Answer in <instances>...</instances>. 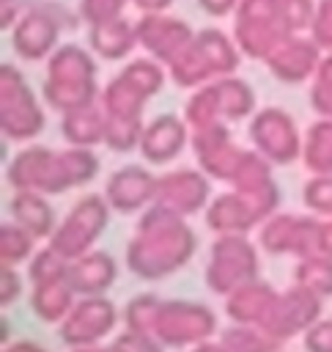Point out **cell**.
<instances>
[{
    "label": "cell",
    "mask_w": 332,
    "mask_h": 352,
    "mask_svg": "<svg viewBox=\"0 0 332 352\" xmlns=\"http://www.w3.org/2000/svg\"><path fill=\"white\" fill-rule=\"evenodd\" d=\"M198 250V234L187 217L151 204L126 242V270L137 280H165L184 270Z\"/></svg>",
    "instance_id": "cell-1"
},
{
    "label": "cell",
    "mask_w": 332,
    "mask_h": 352,
    "mask_svg": "<svg viewBox=\"0 0 332 352\" xmlns=\"http://www.w3.org/2000/svg\"><path fill=\"white\" fill-rule=\"evenodd\" d=\"M99 58L85 44L63 41L47 60H44V80H41V96L47 107L55 113L80 110L99 102L102 85H99Z\"/></svg>",
    "instance_id": "cell-2"
},
{
    "label": "cell",
    "mask_w": 332,
    "mask_h": 352,
    "mask_svg": "<svg viewBox=\"0 0 332 352\" xmlns=\"http://www.w3.org/2000/svg\"><path fill=\"white\" fill-rule=\"evenodd\" d=\"M82 25L80 11H71L69 6L58 0H36L27 3L19 19L14 22L11 33V50L19 60L38 63L47 60L63 41V33H74Z\"/></svg>",
    "instance_id": "cell-3"
},
{
    "label": "cell",
    "mask_w": 332,
    "mask_h": 352,
    "mask_svg": "<svg viewBox=\"0 0 332 352\" xmlns=\"http://www.w3.org/2000/svg\"><path fill=\"white\" fill-rule=\"evenodd\" d=\"M283 206V192L277 182H266L247 190H222L211 198L203 220L211 234H252L263 220H269Z\"/></svg>",
    "instance_id": "cell-4"
},
{
    "label": "cell",
    "mask_w": 332,
    "mask_h": 352,
    "mask_svg": "<svg viewBox=\"0 0 332 352\" xmlns=\"http://www.w3.org/2000/svg\"><path fill=\"white\" fill-rule=\"evenodd\" d=\"M44 96L33 91L22 69L0 66V132L11 143H33L47 126Z\"/></svg>",
    "instance_id": "cell-5"
},
{
    "label": "cell",
    "mask_w": 332,
    "mask_h": 352,
    "mask_svg": "<svg viewBox=\"0 0 332 352\" xmlns=\"http://www.w3.org/2000/svg\"><path fill=\"white\" fill-rule=\"evenodd\" d=\"M261 245L250 234H214L203 267V283L211 294L228 297L247 280L261 278Z\"/></svg>",
    "instance_id": "cell-6"
},
{
    "label": "cell",
    "mask_w": 332,
    "mask_h": 352,
    "mask_svg": "<svg viewBox=\"0 0 332 352\" xmlns=\"http://www.w3.org/2000/svg\"><path fill=\"white\" fill-rule=\"evenodd\" d=\"M110 214H112V209H110L104 192H85L58 220V228L52 231V236L47 242L69 261L80 258L88 250H93L96 242L104 236V231L110 226Z\"/></svg>",
    "instance_id": "cell-7"
},
{
    "label": "cell",
    "mask_w": 332,
    "mask_h": 352,
    "mask_svg": "<svg viewBox=\"0 0 332 352\" xmlns=\"http://www.w3.org/2000/svg\"><path fill=\"white\" fill-rule=\"evenodd\" d=\"M217 333H220V319L209 302L184 300V297L162 300L154 336L167 349H192L195 344L209 341Z\"/></svg>",
    "instance_id": "cell-8"
},
{
    "label": "cell",
    "mask_w": 332,
    "mask_h": 352,
    "mask_svg": "<svg viewBox=\"0 0 332 352\" xmlns=\"http://www.w3.org/2000/svg\"><path fill=\"white\" fill-rule=\"evenodd\" d=\"M247 138L250 146L263 154L274 168H288L302 160L305 132L299 129L296 118L283 107H258L247 121Z\"/></svg>",
    "instance_id": "cell-9"
},
{
    "label": "cell",
    "mask_w": 332,
    "mask_h": 352,
    "mask_svg": "<svg viewBox=\"0 0 332 352\" xmlns=\"http://www.w3.org/2000/svg\"><path fill=\"white\" fill-rule=\"evenodd\" d=\"M285 36L291 33L277 11V0H239L233 11V38L244 58L266 60Z\"/></svg>",
    "instance_id": "cell-10"
},
{
    "label": "cell",
    "mask_w": 332,
    "mask_h": 352,
    "mask_svg": "<svg viewBox=\"0 0 332 352\" xmlns=\"http://www.w3.org/2000/svg\"><path fill=\"white\" fill-rule=\"evenodd\" d=\"M321 217L299 214V212H274L269 220L258 226V245L269 256H294L305 258L318 253Z\"/></svg>",
    "instance_id": "cell-11"
},
{
    "label": "cell",
    "mask_w": 332,
    "mask_h": 352,
    "mask_svg": "<svg viewBox=\"0 0 332 352\" xmlns=\"http://www.w3.org/2000/svg\"><path fill=\"white\" fill-rule=\"evenodd\" d=\"M121 322L118 305L107 294H93V297H80L69 316L58 324V336L69 349L77 346H93L104 344Z\"/></svg>",
    "instance_id": "cell-12"
},
{
    "label": "cell",
    "mask_w": 332,
    "mask_h": 352,
    "mask_svg": "<svg viewBox=\"0 0 332 352\" xmlns=\"http://www.w3.org/2000/svg\"><path fill=\"white\" fill-rule=\"evenodd\" d=\"M211 176L200 170L198 165H184V168H170L159 173L156 182V201L159 206L181 214V217H195L203 214L206 206L211 204Z\"/></svg>",
    "instance_id": "cell-13"
},
{
    "label": "cell",
    "mask_w": 332,
    "mask_h": 352,
    "mask_svg": "<svg viewBox=\"0 0 332 352\" xmlns=\"http://www.w3.org/2000/svg\"><path fill=\"white\" fill-rule=\"evenodd\" d=\"M134 30H137L140 50L165 66H170L195 38V30L181 16H176L170 11L140 14L134 19Z\"/></svg>",
    "instance_id": "cell-14"
},
{
    "label": "cell",
    "mask_w": 332,
    "mask_h": 352,
    "mask_svg": "<svg viewBox=\"0 0 332 352\" xmlns=\"http://www.w3.org/2000/svg\"><path fill=\"white\" fill-rule=\"evenodd\" d=\"M189 148L195 154V165L211 176V182L230 184L244 146H239L230 135V124H211L203 129H192Z\"/></svg>",
    "instance_id": "cell-15"
},
{
    "label": "cell",
    "mask_w": 332,
    "mask_h": 352,
    "mask_svg": "<svg viewBox=\"0 0 332 352\" xmlns=\"http://www.w3.org/2000/svg\"><path fill=\"white\" fill-rule=\"evenodd\" d=\"M156 182L159 173H154L151 165L129 162L107 176L102 192L115 214H143L156 201Z\"/></svg>",
    "instance_id": "cell-16"
},
{
    "label": "cell",
    "mask_w": 332,
    "mask_h": 352,
    "mask_svg": "<svg viewBox=\"0 0 332 352\" xmlns=\"http://www.w3.org/2000/svg\"><path fill=\"white\" fill-rule=\"evenodd\" d=\"M324 302L327 300H321L318 294H313L305 286L294 283L291 289L277 292V300L272 305V314H269L263 330L269 336H274L280 344H285L288 338L302 336L316 319H321Z\"/></svg>",
    "instance_id": "cell-17"
},
{
    "label": "cell",
    "mask_w": 332,
    "mask_h": 352,
    "mask_svg": "<svg viewBox=\"0 0 332 352\" xmlns=\"http://www.w3.org/2000/svg\"><path fill=\"white\" fill-rule=\"evenodd\" d=\"M324 50L313 41L310 33H291L285 36L263 60L269 74L283 85H302L310 82Z\"/></svg>",
    "instance_id": "cell-18"
},
{
    "label": "cell",
    "mask_w": 332,
    "mask_h": 352,
    "mask_svg": "<svg viewBox=\"0 0 332 352\" xmlns=\"http://www.w3.org/2000/svg\"><path fill=\"white\" fill-rule=\"evenodd\" d=\"M192 140V129L184 121V116L176 113H159L151 121H145L143 126V138H140V157L145 165H170L176 162Z\"/></svg>",
    "instance_id": "cell-19"
},
{
    "label": "cell",
    "mask_w": 332,
    "mask_h": 352,
    "mask_svg": "<svg viewBox=\"0 0 332 352\" xmlns=\"http://www.w3.org/2000/svg\"><path fill=\"white\" fill-rule=\"evenodd\" d=\"M99 176V154L96 148H80V146H63L55 148L47 182H44V195H63L74 187H85Z\"/></svg>",
    "instance_id": "cell-20"
},
{
    "label": "cell",
    "mask_w": 332,
    "mask_h": 352,
    "mask_svg": "<svg viewBox=\"0 0 332 352\" xmlns=\"http://www.w3.org/2000/svg\"><path fill=\"white\" fill-rule=\"evenodd\" d=\"M69 283L80 297H93V294H107L115 280H118V261L112 253L93 248L80 258L69 261Z\"/></svg>",
    "instance_id": "cell-21"
},
{
    "label": "cell",
    "mask_w": 332,
    "mask_h": 352,
    "mask_svg": "<svg viewBox=\"0 0 332 352\" xmlns=\"http://www.w3.org/2000/svg\"><path fill=\"white\" fill-rule=\"evenodd\" d=\"M222 300H225V316L230 322L263 327L272 314V305L277 300V289L272 283H266L263 278H255V280L241 283Z\"/></svg>",
    "instance_id": "cell-22"
},
{
    "label": "cell",
    "mask_w": 332,
    "mask_h": 352,
    "mask_svg": "<svg viewBox=\"0 0 332 352\" xmlns=\"http://www.w3.org/2000/svg\"><path fill=\"white\" fill-rule=\"evenodd\" d=\"M85 30H88L85 33L88 47L99 60H107V63L129 60V55L134 50H140L134 22H129L126 16H115V19L99 22V25H88Z\"/></svg>",
    "instance_id": "cell-23"
},
{
    "label": "cell",
    "mask_w": 332,
    "mask_h": 352,
    "mask_svg": "<svg viewBox=\"0 0 332 352\" xmlns=\"http://www.w3.org/2000/svg\"><path fill=\"white\" fill-rule=\"evenodd\" d=\"M49 198L52 195H44L38 190H14L8 198V217L27 228L38 242H47L58 228V214Z\"/></svg>",
    "instance_id": "cell-24"
},
{
    "label": "cell",
    "mask_w": 332,
    "mask_h": 352,
    "mask_svg": "<svg viewBox=\"0 0 332 352\" xmlns=\"http://www.w3.org/2000/svg\"><path fill=\"white\" fill-rule=\"evenodd\" d=\"M52 154H55V148L44 146V143H25L22 148H16V154L5 165L8 187L11 190H38V192H44V182H47Z\"/></svg>",
    "instance_id": "cell-25"
},
{
    "label": "cell",
    "mask_w": 332,
    "mask_h": 352,
    "mask_svg": "<svg viewBox=\"0 0 332 352\" xmlns=\"http://www.w3.org/2000/svg\"><path fill=\"white\" fill-rule=\"evenodd\" d=\"M77 300H80V294L69 283V275L30 286V297H27L33 316L44 324H60L69 316V311L74 308Z\"/></svg>",
    "instance_id": "cell-26"
},
{
    "label": "cell",
    "mask_w": 332,
    "mask_h": 352,
    "mask_svg": "<svg viewBox=\"0 0 332 352\" xmlns=\"http://www.w3.org/2000/svg\"><path fill=\"white\" fill-rule=\"evenodd\" d=\"M148 102H151V96L134 80H129L123 72L110 77L99 94V104H102L104 116H110V118H145Z\"/></svg>",
    "instance_id": "cell-27"
},
{
    "label": "cell",
    "mask_w": 332,
    "mask_h": 352,
    "mask_svg": "<svg viewBox=\"0 0 332 352\" xmlns=\"http://www.w3.org/2000/svg\"><path fill=\"white\" fill-rule=\"evenodd\" d=\"M214 96H217V107H220V118L225 124H236V121H250L252 113L258 110V96L255 88L236 74L228 77H217L211 80Z\"/></svg>",
    "instance_id": "cell-28"
},
{
    "label": "cell",
    "mask_w": 332,
    "mask_h": 352,
    "mask_svg": "<svg viewBox=\"0 0 332 352\" xmlns=\"http://www.w3.org/2000/svg\"><path fill=\"white\" fill-rule=\"evenodd\" d=\"M104 129H107V116L99 102L60 116V138L66 146H80V148L104 146Z\"/></svg>",
    "instance_id": "cell-29"
},
{
    "label": "cell",
    "mask_w": 332,
    "mask_h": 352,
    "mask_svg": "<svg viewBox=\"0 0 332 352\" xmlns=\"http://www.w3.org/2000/svg\"><path fill=\"white\" fill-rule=\"evenodd\" d=\"M302 168L310 176L318 173H332V118H316L305 129V143H302Z\"/></svg>",
    "instance_id": "cell-30"
},
{
    "label": "cell",
    "mask_w": 332,
    "mask_h": 352,
    "mask_svg": "<svg viewBox=\"0 0 332 352\" xmlns=\"http://www.w3.org/2000/svg\"><path fill=\"white\" fill-rule=\"evenodd\" d=\"M294 283L305 286L307 292L318 294L321 300H329L332 297V256L313 253V256L296 258Z\"/></svg>",
    "instance_id": "cell-31"
},
{
    "label": "cell",
    "mask_w": 332,
    "mask_h": 352,
    "mask_svg": "<svg viewBox=\"0 0 332 352\" xmlns=\"http://www.w3.org/2000/svg\"><path fill=\"white\" fill-rule=\"evenodd\" d=\"M36 250H38V239L27 228H22L14 220H5L0 226V264H11V267L27 264Z\"/></svg>",
    "instance_id": "cell-32"
},
{
    "label": "cell",
    "mask_w": 332,
    "mask_h": 352,
    "mask_svg": "<svg viewBox=\"0 0 332 352\" xmlns=\"http://www.w3.org/2000/svg\"><path fill=\"white\" fill-rule=\"evenodd\" d=\"M217 336L236 352H280V346H283L274 336H269L258 324H236V322H230Z\"/></svg>",
    "instance_id": "cell-33"
},
{
    "label": "cell",
    "mask_w": 332,
    "mask_h": 352,
    "mask_svg": "<svg viewBox=\"0 0 332 352\" xmlns=\"http://www.w3.org/2000/svg\"><path fill=\"white\" fill-rule=\"evenodd\" d=\"M162 308V297L154 292H140L134 297L126 300V305L121 308V322L126 330H137V333H154L156 316Z\"/></svg>",
    "instance_id": "cell-34"
},
{
    "label": "cell",
    "mask_w": 332,
    "mask_h": 352,
    "mask_svg": "<svg viewBox=\"0 0 332 352\" xmlns=\"http://www.w3.org/2000/svg\"><path fill=\"white\" fill-rule=\"evenodd\" d=\"M181 116L189 124V129H203V126H211V124H225L220 118V107H217V96H214L211 82H206V85H200V88H195L189 94V99L184 102Z\"/></svg>",
    "instance_id": "cell-35"
},
{
    "label": "cell",
    "mask_w": 332,
    "mask_h": 352,
    "mask_svg": "<svg viewBox=\"0 0 332 352\" xmlns=\"http://www.w3.org/2000/svg\"><path fill=\"white\" fill-rule=\"evenodd\" d=\"M145 118H110L107 116V129H104V148L115 154H129L140 148Z\"/></svg>",
    "instance_id": "cell-36"
},
{
    "label": "cell",
    "mask_w": 332,
    "mask_h": 352,
    "mask_svg": "<svg viewBox=\"0 0 332 352\" xmlns=\"http://www.w3.org/2000/svg\"><path fill=\"white\" fill-rule=\"evenodd\" d=\"M69 272V258H63L49 242L47 245H38V250L30 256L27 261V283L36 286V283H47V280H55V278H63Z\"/></svg>",
    "instance_id": "cell-37"
},
{
    "label": "cell",
    "mask_w": 332,
    "mask_h": 352,
    "mask_svg": "<svg viewBox=\"0 0 332 352\" xmlns=\"http://www.w3.org/2000/svg\"><path fill=\"white\" fill-rule=\"evenodd\" d=\"M302 204L316 217H332V173L310 176L302 187Z\"/></svg>",
    "instance_id": "cell-38"
},
{
    "label": "cell",
    "mask_w": 332,
    "mask_h": 352,
    "mask_svg": "<svg viewBox=\"0 0 332 352\" xmlns=\"http://www.w3.org/2000/svg\"><path fill=\"white\" fill-rule=\"evenodd\" d=\"M277 11L288 33H307L316 14V0H277Z\"/></svg>",
    "instance_id": "cell-39"
},
{
    "label": "cell",
    "mask_w": 332,
    "mask_h": 352,
    "mask_svg": "<svg viewBox=\"0 0 332 352\" xmlns=\"http://www.w3.org/2000/svg\"><path fill=\"white\" fill-rule=\"evenodd\" d=\"M132 6V0H80L77 11L82 16V25H99L115 16H123V11Z\"/></svg>",
    "instance_id": "cell-40"
},
{
    "label": "cell",
    "mask_w": 332,
    "mask_h": 352,
    "mask_svg": "<svg viewBox=\"0 0 332 352\" xmlns=\"http://www.w3.org/2000/svg\"><path fill=\"white\" fill-rule=\"evenodd\" d=\"M110 344L121 352H167V346L154 333H137V330H126V327Z\"/></svg>",
    "instance_id": "cell-41"
},
{
    "label": "cell",
    "mask_w": 332,
    "mask_h": 352,
    "mask_svg": "<svg viewBox=\"0 0 332 352\" xmlns=\"http://www.w3.org/2000/svg\"><path fill=\"white\" fill-rule=\"evenodd\" d=\"M307 33L324 52L332 50V0H316V14Z\"/></svg>",
    "instance_id": "cell-42"
},
{
    "label": "cell",
    "mask_w": 332,
    "mask_h": 352,
    "mask_svg": "<svg viewBox=\"0 0 332 352\" xmlns=\"http://www.w3.org/2000/svg\"><path fill=\"white\" fill-rule=\"evenodd\" d=\"M302 346L305 352H332V316L316 319L302 333Z\"/></svg>",
    "instance_id": "cell-43"
},
{
    "label": "cell",
    "mask_w": 332,
    "mask_h": 352,
    "mask_svg": "<svg viewBox=\"0 0 332 352\" xmlns=\"http://www.w3.org/2000/svg\"><path fill=\"white\" fill-rule=\"evenodd\" d=\"M22 294H25V278H22L19 267L0 264V302L8 308L16 300H22Z\"/></svg>",
    "instance_id": "cell-44"
},
{
    "label": "cell",
    "mask_w": 332,
    "mask_h": 352,
    "mask_svg": "<svg viewBox=\"0 0 332 352\" xmlns=\"http://www.w3.org/2000/svg\"><path fill=\"white\" fill-rule=\"evenodd\" d=\"M310 94H332V50L321 55L318 69L310 80Z\"/></svg>",
    "instance_id": "cell-45"
},
{
    "label": "cell",
    "mask_w": 332,
    "mask_h": 352,
    "mask_svg": "<svg viewBox=\"0 0 332 352\" xmlns=\"http://www.w3.org/2000/svg\"><path fill=\"white\" fill-rule=\"evenodd\" d=\"M198 6H200V11H203L206 16L222 19V16H228V14L236 11L239 0H198Z\"/></svg>",
    "instance_id": "cell-46"
},
{
    "label": "cell",
    "mask_w": 332,
    "mask_h": 352,
    "mask_svg": "<svg viewBox=\"0 0 332 352\" xmlns=\"http://www.w3.org/2000/svg\"><path fill=\"white\" fill-rule=\"evenodd\" d=\"M25 0H0V25L3 30H11L14 22L19 19V14L25 11Z\"/></svg>",
    "instance_id": "cell-47"
},
{
    "label": "cell",
    "mask_w": 332,
    "mask_h": 352,
    "mask_svg": "<svg viewBox=\"0 0 332 352\" xmlns=\"http://www.w3.org/2000/svg\"><path fill=\"white\" fill-rule=\"evenodd\" d=\"M307 96H310V107L316 116L332 118V94H307Z\"/></svg>",
    "instance_id": "cell-48"
},
{
    "label": "cell",
    "mask_w": 332,
    "mask_h": 352,
    "mask_svg": "<svg viewBox=\"0 0 332 352\" xmlns=\"http://www.w3.org/2000/svg\"><path fill=\"white\" fill-rule=\"evenodd\" d=\"M318 253L332 256V217H321V234H318Z\"/></svg>",
    "instance_id": "cell-49"
},
{
    "label": "cell",
    "mask_w": 332,
    "mask_h": 352,
    "mask_svg": "<svg viewBox=\"0 0 332 352\" xmlns=\"http://www.w3.org/2000/svg\"><path fill=\"white\" fill-rule=\"evenodd\" d=\"M187 352H236V349H230L220 336H214V338H209V341L195 344V346H192V349H187Z\"/></svg>",
    "instance_id": "cell-50"
},
{
    "label": "cell",
    "mask_w": 332,
    "mask_h": 352,
    "mask_svg": "<svg viewBox=\"0 0 332 352\" xmlns=\"http://www.w3.org/2000/svg\"><path fill=\"white\" fill-rule=\"evenodd\" d=\"M176 0H132V6L140 11V14H151V11H167Z\"/></svg>",
    "instance_id": "cell-51"
},
{
    "label": "cell",
    "mask_w": 332,
    "mask_h": 352,
    "mask_svg": "<svg viewBox=\"0 0 332 352\" xmlns=\"http://www.w3.org/2000/svg\"><path fill=\"white\" fill-rule=\"evenodd\" d=\"M3 352H47V349H44L41 344L30 341V338H16V341L5 344V346H3Z\"/></svg>",
    "instance_id": "cell-52"
},
{
    "label": "cell",
    "mask_w": 332,
    "mask_h": 352,
    "mask_svg": "<svg viewBox=\"0 0 332 352\" xmlns=\"http://www.w3.org/2000/svg\"><path fill=\"white\" fill-rule=\"evenodd\" d=\"M69 352H112V349H110V344H93V346H77Z\"/></svg>",
    "instance_id": "cell-53"
},
{
    "label": "cell",
    "mask_w": 332,
    "mask_h": 352,
    "mask_svg": "<svg viewBox=\"0 0 332 352\" xmlns=\"http://www.w3.org/2000/svg\"><path fill=\"white\" fill-rule=\"evenodd\" d=\"M25 3H36V0H25Z\"/></svg>",
    "instance_id": "cell-54"
},
{
    "label": "cell",
    "mask_w": 332,
    "mask_h": 352,
    "mask_svg": "<svg viewBox=\"0 0 332 352\" xmlns=\"http://www.w3.org/2000/svg\"><path fill=\"white\" fill-rule=\"evenodd\" d=\"M280 352H283V349H280Z\"/></svg>",
    "instance_id": "cell-55"
}]
</instances>
